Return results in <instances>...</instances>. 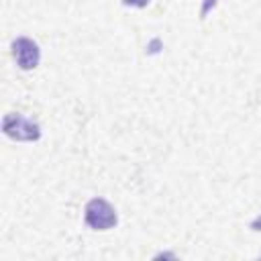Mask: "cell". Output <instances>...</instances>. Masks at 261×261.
<instances>
[{
    "label": "cell",
    "mask_w": 261,
    "mask_h": 261,
    "mask_svg": "<svg viewBox=\"0 0 261 261\" xmlns=\"http://www.w3.org/2000/svg\"><path fill=\"white\" fill-rule=\"evenodd\" d=\"M86 222L96 230H108L116 224V212L106 200L94 198L86 206Z\"/></svg>",
    "instance_id": "1"
},
{
    "label": "cell",
    "mask_w": 261,
    "mask_h": 261,
    "mask_svg": "<svg viewBox=\"0 0 261 261\" xmlns=\"http://www.w3.org/2000/svg\"><path fill=\"white\" fill-rule=\"evenodd\" d=\"M2 128L8 137L16 141H37L41 137V128L37 122L24 118L22 114H6Z\"/></svg>",
    "instance_id": "2"
},
{
    "label": "cell",
    "mask_w": 261,
    "mask_h": 261,
    "mask_svg": "<svg viewBox=\"0 0 261 261\" xmlns=\"http://www.w3.org/2000/svg\"><path fill=\"white\" fill-rule=\"evenodd\" d=\"M12 53H14L16 63H18L22 69H33V67H37L39 57H41L37 43L31 41V39H27V37H20V39H16V41L12 43Z\"/></svg>",
    "instance_id": "3"
},
{
    "label": "cell",
    "mask_w": 261,
    "mask_h": 261,
    "mask_svg": "<svg viewBox=\"0 0 261 261\" xmlns=\"http://www.w3.org/2000/svg\"><path fill=\"white\" fill-rule=\"evenodd\" d=\"M126 4H139V6H145L149 0H124Z\"/></svg>",
    "instance_id": "4"
}]
</instances>
